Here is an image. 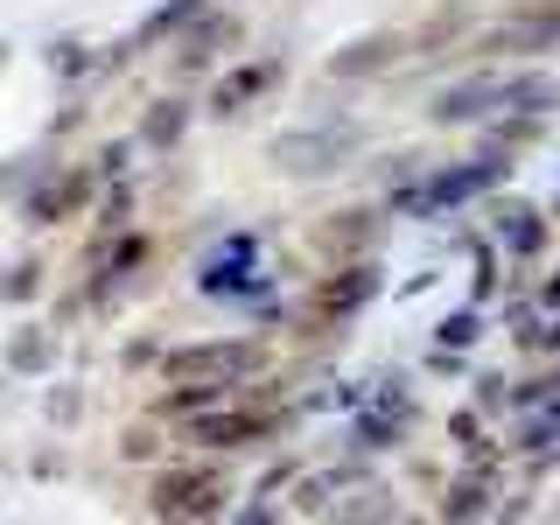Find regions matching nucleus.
Returning a JSON list of instances; mask_svg holds the SVG:
<instances>
[{"label": "nucleus", "instance_id": "nucleus-1", "mask_svg": "<svg viewBox=\"0 0 560 525\" xmlns=\"http://www.w3.org/2000/svg\"><path fill=\"white\" fill-rule=\"evenodd\" d=\"M245 364H253V350L224 343V350H197V358H183V364H175V378H232V372H245Z\"/></svg>", "mask_w": 560, "mask_h": 525}, {"label": "nucleus", "instance_id": "nucleus-2", "mask_svg": "<svg viewBox=\"0 0 560 525\" xmlns=\"http://www.w3.org/2000/svg\"><path fill=\"white\" fill-rule=\"evenodd\" d=\"M210 504H218V490H197V483H183V477H175L168 490H162V512H210Z\"/></svg>", "mask_w": 560, "mask_h": 525}, {"label": "nucleus", "instance_id": "nucleus-3", "mask_svg": "<svg viewBox=\"0 0 560 525\" xmlns=\"http://www.w3.org/2000/svg\"><path fill=\"white\" fill-rule=\"evenodd\" d=\"M197 434H210V442H218V448H238L245 434H259V420H245V413H232V420H203Z\"/></svg>", "mask_w": 560, "mask_h": 525}]
</instances>
